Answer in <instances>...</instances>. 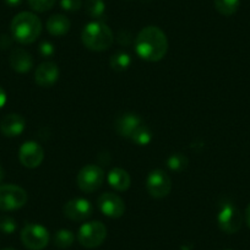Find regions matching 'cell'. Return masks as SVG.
Wrapping results in <instances>:
<instances>
[{
    "mask_svg": "<svg viewBox=\"0 0 250 250\" xmlns=\"http://www.w3.org/2000/svg\"><path fill=\"white\" fill-rule=\"evenodd\" d=\"M25 118L20 114H15V113L5 115L0 122V131L8 138H15V136L21 135L25 130Z\"/></svg>",
    "mask_w": 250,
    "mask_h": 250,
    "instance_id": "9a60e30c",
    "label": "cell"
},
{
    "mask_svg": "<svg viewBox=\"0 0 250 250\" xmlns=\"http://www.w3.org/2000/svg\"><path fill=\"white\" fill-rule=\"evenodd\" d=\"M108 183L115 190L125 191L130 188L131 179L126 170L122 169V168H114L108 174Z\"/></svg>",
    "mask_w": 250,
    "mask_h": 250,
    "instance_id": "ac0fdd59",
    "label": "cell"
},
{
    "mask_svg": "<svg viewBox=\"0 0 250 250\" xmlns=\"http://www.w3.org/2000/svg\"><path fill=\"white\" fill-rule=\"evenodd\" d=\"M18 228V223L10 216H0V232L11 234Z\"/></svg>",
    "mask_w": 250,
    "mask_h": 250,
    "instance_id": "484cf974",
    "label": "cell"
},
{
    "mask_svg": "<svg viewBox=\"0 0 250 250\" xmlns=\"http://www.w3.org/2000/svg\"><path fill=\"white\" fill-rule=\"evenodd\" d=\"M11 36L21 44H31L40 37L42 32V22L33 13L22 11L11 21Z\"/></svg>",
    "mask_w": 250,
    "mask_h": 250,
    "instance_id": "7a4b0ae2",
    "label": "cell"
},
{
    "mask_svg": "<svg viewBox=\"0 0 250 250\" xmlns=\"http://www.w3.org/2000/svg\"><path fill=\"white\" fill-rule=\"evenodd\" d=\"M97 206L101 212L110 218H119L125 213V204L120 196L113 193H104L98 198Z\"/></svg>",
    "mask_w": 250,
    "mask_h": 250,
    "instance_id": "7c38bea8",
    "label": "cell"
},
{
    "mask_svg": "<svg viewBox=\"0 0 250 250\" xmlns=\"http://www.w3.org/2000/svg\"><path fill=\"white\" fill-rule=\"evenodd\" d=\"M107 237V228L100 221H92L81 226L78 233V240L87 249L97 248L104 242Z\"/></svg>",
    "mask_w": 250,
    "mask_h": 250,
    "instance_id": "277c9868",
    "label": "cell"
},
{
    "mask_svg": "<svg viewBox=\"0 0 250 250\" xmlns=\"http://www.w3.org/2000/svg\"><path fill=\"white\" fill-rule=\"evenodd\" d=\"M85 11L90 18L102 19L105 13L104 0H86Z\"/></svg>",
    "mask_w": 250,
    "mask_h": 250,
    "instance_id": "603a6c76",
    "label": "cell"
},
{
    "mask_svg": "<svg viewBox=\"0 0 250 250\" xmlns=\"http://www.w3.org/2000/svg\"><path fill=\"white\" fill-rule=\"evenodd\" d=\"M130 140L139 146H147L152 141V131L147 125L141 124L133 134Z\"/></svg>",
    "mask_w": 250,
    "mask_h": 250,
    "instance_id": "7402d4cb",
    "label": "cell"
},
{
    "mask_svg": "<svg viewBox=\"0 0 250 250\" xmlns=\"http://www.w3.org/2000/svg\"><path fill=\"white\" fill-rule=\"evenodd\" d=\"M245 221H247L248 227L250 228V204L248 205L247 210H245Z\"/></svg>",
    "mask_w": 250,
    "mask_h": 250,
    "instance_id": "d6a6232c",
    "label": "cell"
},
{
    "mask_svg": "<svg viewBox=\"0 0 250 250\" xmlns=\"http://www.w3.org/2000/svg\"><path fill=\"white\" fill-rule=\"evenodd\" d=\"M104 178L102 168L96 165H87L80 169L76 182L83 193H93L102 187Z\"/></svg>",
    "mask_w": 250,
    "mask_h": 250,
    "instance_id": "8992f818",
    "label": "cell"
},
{
    "mask_svg": "<svg viewBox=\"0 0 250 250\" xmlns=\"http://www.w3.org/2000/svg\"><path fill=\"white\" fill-rule=\"evenodd\" d=\"M213 5L221 15L230 16L238 11L240 0H213Z\"/></svg>",
    "mask_w": 250,
    "mask_h": 250,
    "instance_id": "ffe728a7",
    "label": "cell"
},
{
    "mask_svg": "<svg viewBox=\"0 0 250 250\" xmlns=\"http://www.w3.org/2000/svg\"><path fill=\"white\" fill-rule=\"evenodd\" d=\"M3 250H16V249H13V248H6V249H3Z\"/></svg>",
    "mask_w": 250,
    "mask_h": 250,
    "instance_id": "e575fe53",
    "label": "cell"
},
{
    "mask_svg": "<svg viewBox=\"0 0 250 250\" xmlns=\"http://www.w3.org/2000/svg\"><path fill=\"white\" fill-rule=\"evenodd\" d=\"M38 52H40V54L42 55L43 58H50L53 57L55 53L54 45H53V43H50L49 41H44V42H42L40 44Z\"/></svg>",
    "mask_w": 250,
    "mask_h": 250,
    "instance_id": "83f0119b",
    "label": "cell"
},
{
    "mask_svg": "<svg viewBox=\"0 0 250 250\" xmlns=\"http://www.w3.org/2000/svg\"><path fill=\"white\" fill-rule=\"evenodd\" d=\"M226 250H232V249H226Z\"/></svg>",
    "mask_w": 250,
    "mask_h": 250,
    "instance_id": "d590c367",
    "label": "cell"
},
{
    "mask_svg": "<svg viewBox=\"0 0 250 250\" xmlns=\"http://www.w3.org/2000/svg\"><path fill=\"white\" fill-rule=\"evenodd\" d=\"M167 36L156 26H147L136 36L135 52L146 62H160L167 54Z\"/></svg>",
    "mask_w": 250,
    "mask_h": 250,
    "instance_id": "6da1fadb",
    "label": "cell"
},
{
    "mask_svg": "<svg viewBox=\"0 0 250 250\" xmlns=\"http://www.w3.org/2000/svg\"><path fill=\"white\" fill-rule=\"evenodd\" d=\"M23 0H5V3L8 4L9 6H19Z\"/></svg>",
    "mask_w": 250,
    "mask_h": 250,
    "instance_id": "1f68e13d",
    "label": "cell"
},
{
    "mask_svg": "<svg viewBox=\"0 0 250 250\" xmlns=\"http://www.w3.org/2000/svg\"><path fill=\"white\" fill-rule=\"evenodd\" d=\"M59 79V68L55 62H42L35 74V81L41 87H52Z\"/></svg>",
    "mask_w": 250,
    "mask_h": 250,
    "instance_id": "5bb4252c",
    "label": "cell"
},
{
    "mask_svg": "<svg viewBox=\"0 0 250 250\" xmlns=\"http://www.w3.org/2000/svg\"><path fill=\"white\" fill-rule=\"evenodd\" d=\"M131 64V58L128 53L118 52L113 54L109 59V65L117 73H123V71L128 70Z\"/></svg>",
    "mask_w": 250,
    "mask_h": 250,
    "instance_id": "d6986e66",
    "label": "cell"
},
{
    "mask_svg": "<svg viewBox=\"0 0 250 250\" xmlns=\"http://www.w3.org/2000/svg\"><path fill=\"white\" fill-rule=\"evenodd\" d=\"M60 6L62 10L69 11V13H75L79 11L83 6V0H62Z\"/></svg>",
    "mask_w": 250,
    "mask_h": 250,
    "instance_id": "4316f807",
    "label": "cell"
},
{
    "mask_svg": "<svg viewBox=\"0 0 250 250\" xmlns=\"http://www.w3.org/2000/svg\"><path fill=\"white\" fill-rule=\"evenodd\" d=\"M27 193L22 188L14 184L0 185V210L14 211L26 205Z\"/></svg>",
    "mask_w": 250,
    "mask_h": 250,
    "instance_id": "5b68a950",
    "label": "cell"
},
{
    "mask_svg": "<svg viewBox=\"0 0 250 250\" xmlns=\"http://www.w3.org/2000/svg\"><path fill=\"white\" fill-rule=\"evenodd\" d=\"M9 62H10V66L16 73L25 74L32 69L33 58L27 50L22 49V48H15L11 52Z\"/></svg>",
    "mask_w": 250,
    "mask_h": 250,
    "instance_id": "2e32d148",
    "label": "cell"
},
{
    "mask_svg": "<svg viewBox=\"0 0 250 250\" xmlns=\"http://www.w3.org/2000/svg\"><path fill=\"white\" fill-rule=\"evenodd\" d=\"M21 240L30 250H43L49 243V232L45 227L28 223L21 230Z\"/></svg>",
    "mask_w": 250,
    "mask_h": 250,
    "instance_id": "52a82bcc",
    "label": "cell"
},
{
    "mask_svg": "<svg viewBox=\"0 0 250 250\" xmlns=\"http://www.w3.org/2000/svg\"><path fill=\"white\" fill-rule=\"evenodd\" d=\"M19 160L27 168H37L44 160V150L35 141H26L19 150Z\"/></svg>",
    "mask_w": 250,
    "mask_h": 250,
    "instance_id": "30bf717a",
    "label": "cell"
},
{
    "mask_svg": "<svg viewBox=\"0 0 250 250\" xmlns=\"http://www.w3.org/2000/svg\"><path fill=\"white\" fill-rule=\"evenodd\" d=\"M74 240H75V235L69 229H59L53 238L54 245L59 249H68L73 245Z\"/></svg>",
    "mask_w": 250,
    "mask_h": 250,
    "instance_id": "44dd1931",
    "label": "cell"
},
{
    "mask_svg": "<svg viewBox=\"0 0 250 250\" xmlns=\"http://www.w3.org/2000/svg\"><path fill=\"white\" fill-rule=\"evenodd\" d=\"M6 100H8V97H6V93L5 91L3 90V88L0 87V109L5 105L6 103Z\"/></svg>",
    "mask_w": 250,
    "mask_h": 250,
    "instance_id": "4dcf8cb0",
    "label": "cell"
},
{
    "mask_svg": "<svg viewBox=\"0 0 250 250\" xmlns=\"http://www.w3.org/2000/svg\"><path fill=\"white\" fill-rule=\"evenodd\" d=\"M13 44V40L10 36L8 35H1L0 36V49H6V48L11 47Z\"/></svg>",
    "mask_w": 250,
    "mask_h": 250,
    "instance_id": "f546056e",
    "label": "cell"
},
{
    "mask_svg": "<svg viewBox=\"0 0 250 250\" xmlns=\"http://www.w3.org/2000/svg\"><path fill=\"white\" fill-rule=\"evenodd\" d=\"M62 212L68 217L69 220L76 221V222H81L92 216L93 206L88 200L83 198L73 199V200L68 201L62 208Z\"/></svg>",
    "mask_w": 250,
    "mask_h": 250,
    "instance_id": "8fae6325",
    "label": "cell"
},
{
    "mask_svg": "<svg viewBox=\"0 0 250 250\" xmlns=\"http://www.w3.org/2000/svg\"><path fill=\"white\" fill-rule=\"evenodd\" d=\"M81 40L87 49L93 52H103L112 47L114 35L104 22L92 21L83 27Z\"/></svg>",
    "mask_w": 250,
    "mask_h": 250,
    "instance_id": "3957f363",
    "label": "cell"
},
{
    "mask_svg": "<svg viewBox=\"0 0 250 250\" xmlns=\"http://www.w3.org/2000/svg\"><path fill=\"white\" fill-rule=\"evenodd\" d=\"M57 0H28V5L31 6L33 11L37 13H44L50 10L54 6Z\"/></svg>",
    "mask_w": 250,
    "mask_h": 250,
    "instance_id": "d4e9b609",
    "label": "cell"
},
{
    "mask_svg": "<svg viewBox=\"0 0 250 250\" xmlns=\"http://www.w3.org/2000/svg\"><path fill=\"white\" fill-rule=\"evenodd\" d=\"M4 177H5V170H4V168L0 165V182L4 179Z\"/></svg>",
    "mask_w": 250,
    "mask_h": 250,
    "instance_id": "836d02e7",
    "label": "cell"
},
{
    "mask_svg": "<svg viewBox=\"0 0 250 250\" xmlns=\"http://www.w3.org/2000/svg\"><path fill=\"white\" fill-rule=\"evenodd\" d=\"M117 40L122 45H129L133 40V36L129 31H120L117 36Z\"/></svg>",
    "mask_w": 250,
    "mask_h": 250,
    "instance_id": "f1b7e54d",
    "label": "cell"
},
{
    "mask_svg": "<svg viewBox=\"0 0 250 250\" xmlns=\"http://www.w3.org/2000/svg\"><path fill=\"white\" fill-rule=\"evenodd\" d=\"M141 124H143V120L139 115L134 113H124L115 119L114 129L118 135L122 138L131 139L133 134Z\"/></svg>",
    "mask_w": 250,
    "mask_h": 250,
    "instance_id": "4fadbf2b",
    "label": "cell"
},
{
    "mask_svg": "<svg viewBox=\"0 0 250 250\" xmlns=\"http://www.w3.org/2000/svg\"><path fill=\"white\" fill-rule=\"evenodd\" d=\"M217 223L222 232L227 233V234H234L242 227V213L233 204L227 203L221 206V210L217 216Z\"/></svg>",
    "mask_w": 250,
    "mask_h": 250,
    "instance_id": "9c48e42d",
    "label": "cell"
},
{
    "mask_svg": "<svg viewBox=\"0 0 250 250\" xmlns=\"http://www.w3.org/2000/svg\"><path fill=\"white\" fill-rule=\"evenodd\" d=\"M70 20L62 14L50 16L47 21L48 32L55 37H62V36L66 35L70 30Z\"/></svg>",
    "mask_w": 250,
    "mask_h": 250,
    "instance_id": "e0dca14e",
    "label": "cell"
},
{
    "mask_svg": "<svg viewBox=\"0 0 250 250\" xmlns=\"http://www.w3.org/2000/svg\"><path fill=\"white\" fill-rule=\"evenodd\" d=\"M189 165V160L183 153H173L169 158L167 160V166L170 170L173 172H182Z\"/></svg>",
    "mask_w": 250,
    "mask_h": 250,
    "instance_id": "cb8c5ba5",
    "label": "cell"
},
{
    "mask_svg": "<svg viewBox=\"0 0 250 250\" xmlns=\"http://www.w3.org/2000/svg\"><path fill=\"white\" fill-rule=\"evenodd\" d=\"M146 190L152 198H166L172 190V180L162 169H155L148 173L146 178Z\"/></svg>",
    "mask_w": 250,
    "mask_h": 250,
    "instance_id": "ba28073f",
    "label": "cell"
}]
</instances>
